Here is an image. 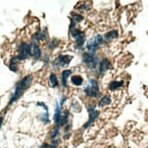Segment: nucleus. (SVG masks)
Here are the masks:
<instances>
[{
  "label": "nucleus",
  "mask_w": 148,
  "mask_h": 148,
  "mask_svg": "<svg viewBox=\"0 0 148 148\" xmlns=\"http://www.w3.org/2000/svg\"><path fill=\"white\" fill-rule=\"evenodd\" d=\"M32 79H33L32 75H27L16 84L15 90H14V92H13L11 97H10V100L8 102V106H11L13 103H15L16 101H17L21 97V95L24 94L25 90H27L31 86Z\"/></svg>",
  "instance_id": "obj_1"
},
{
  "label": "nucleus",
  "mask_w": 148,
  "mask_h": 148,
  "mask_svg": "<svg viewBox=\"0 0 148 148\" xmlns=\"http://www.w3.org/2000/svg\"><path fill=\"white\" fill-rule=\"evenodd\" d=\"M84 93L92 98L98 97L100 95V88L98 82L95 78H90L84 86Z\"/></svg>",
  "instance_id": "obj_2"
},
{
  "label": "nucleus",
  "mask_w": 148,
  "mask_h": 148,
  "mask_svg": "<svg viewBox=\"0 0 148 148\" xmlns=\"http://www.w3.org/2000/svg\"><path fill=\"white\" fill-rule=\"evenodd\" d=\"M104 41H105L104 37L99 34L94 36L92 38H90L86 43V48L88 50V52L95 54L99 48V47L104 43Z\"/></svg>",
  "instance_id": "obj_3"
},
{
  "label": "nucleus",
  "mask_w": 148,
  "mask_h": 148,
  "mask_svg": "<svg viewBox=\"0 0 148 148\" xmlns=\"http://www.w3.org/2000/svg\"><path fill=\"white\" fill-rule=\"evenodd\" d=\"M86 108H87V111H88L89 117H88V120H87L86 123L83 125L84 129H87L90 125H92V124H94L95 121L99 116V111L95 110V103H94V102L90 103V104H88L86 106Z\"/></svg>",
  "instance_id": "obj_4"
},
{
  "label": "nucleus",
  "mask_w": 148,
  "mask_h": 148,
  "mask_svg": "<svg viewBox=\"0 0 148 148\" xmlns=\"http://www.w3.org/2000/svg\"><path fill=\"white\" fill-rule=\"evenodd\" d=\"M70 33H71V36L75 38V48L82 50L84 45H85V42H86V34L76 27L70 31Z\"/></svg>",
  "instance_id": "obj_5"
},
{
  "label": "nucleus",
  "mask_w": 148,
  "mask_h": 148,
  "mask_svg": "<svg viewBox=\"0 0 148 148\" xmlns=\"http://www.w3.org/2000/svg\"><path fill=\"white\" fill-rule=\"evenodd\" d=\"M82 61L89 69H95L98 65V58L95 56V54L92 53H84Z\"/></svg>",
  "instance_id": "obj_6"
},
{
  "label": "nucleus",
  "mask_w": 148,
  "mask_h": 148,
  "mask_svg": "<svg viewBox=\"0 0 148 148\" xmlns=\"http://www.w3.org/2000/svg\"><path fill=\"white\" fill-rule=\"evenodd\" d=\"M31 55L30 52V44H27V42H21L19 44L17 48V56L16 57L19 61L25 60L27 57Z\"/></svg>",
  "instance_id": "obj_7"
},
{
  "label": "nucleus",
  "mask_w": 148,
  "mask_h": 148,
  "mask_svg": "<svg viewBox=\"0 0 148 148\" xmlns=\"http://www.w3.org/2000/svg\"><path fill=\"white\" fill-rule=\"evenodd\" d=\"M72 59H73V56H69V55H60V56H58L54 60L53 66L56 68L66 66L69 65Z\"/></svg>",
  "instance_id": "obj_8"
},
{
  "label": "nucleus",
  "mask_w": 148,
  "mask_h": 148,
  "mask_svg": "<svg viewBox=\"0 0 148 148\" xmlns=\"http://www.w3.org/2000/svg\"><path fill=\"white\" fill-rule=\"evenodd\" d=\"M30 52H31L32 57H33L35 60H38V59L41 58V56H42L41 48L36 44V42L35 40L32 41L31 44H30Z\"/></svg>",
  "instance_id": "obj_9"
},
{
  "label": "nucleus",
  "mask_w": 148,
  "mask_h": 148,
  "mask_svg": "<svg viewBox=\"0 0 148 148\" xmlns=\"http://www.w3.org/2000/svg\"><path fill=\"white\" fill-rule=\"evenodd\" d=\"M111 68V63L107 58H103L98 63V74H103Z\"/></svg>",
  "instance_id": "obj_10"
},
{
  "label": "nucleus",
  "mask_w": 148,
  "mask_h": 148,
  "mask_svg": "<svg viewBox=\"0 0 148 148\" xmlns=\"http://www.w3.org/2000/svg\"><path fill=\"white\" fill-rule=\"evenodd\" d=\"M83 19H84V17L82 15L78 14V13H73L71 18H70V20H71V24H70V27H69L70 31L75 28V25L82 22Z\"/></svg>",
  "instance_id": "obj_11"
},
{
  "label": "nucleus",
  "mask_w": 148,
  "mask_h": 148,
  "mask_svg": "<svg viewBox=\"0 0 148 148\" xmlns=\"http://www.w3.org/2000/svg\"><path fill=\"white\" fill-rule=\"evenodd\" d=\"M61 115H62V112H61V106L59 105L58 102H56V108H55V114H54V122L56 125H58L60 124V119H61Z\"/></svg>",
  "instance_id": "obj_12"
},
{
  "label": "nucleus",
  "mask_w": 148,
  "mask_h": 148,
  "mask_svg": "<svg viewBox=\"0 0 148 148\" xmlns=\"http://www.w3.org/2000/svg\"><path fill=\"white\" fill-rule=\"evenodd\" d=\"M72 71L70 69L64 70L61 73V79H62V86L64 87H67V79L69 78V76L71 75Z\"/></svg>",
  "instance_id": "obj_13"
},
{
  "label": "nucleus",
  "mask_w": 148,
  "mask_h": 148,
  "mask_svg": "<svg viewBox=\"0 0 148 148\" xmlns=\"http://www.w3.org/2000/svg\"><path fill=\"white\" fill-rule=\"evenodd\" d=\"M118 37V31L117 30H111L106 33V35L104 36V40L105 41H111L113 39H115V38Z\"/></svg>",
  "instance_id": "obj_14"
},
{
  "label": "nucleus",
  "mask_w": 148,
  "mask_h": 148,
  "mask_svg": "<svg viewBox=\"0 0 148 148\" xmlns=\"http://www.w3.org/2000/svg\"><path fill=\"white\" fill-rule=\"evenodd\" d=\"M69 116H70V113L68 110H65L63 112L61 115V119H60V124L59 126H65L68 124L69 121Z\"/></svg>",
  "instance_id": "obj_15"
},
{
  "label": "nucleus",
  "mask_w": 148,
  "mask_h": 148,
  "mask_svg": "<svg viewBox=\"0 0 148 148\" xmlns=\"http://www.w3.org/2000/svg\"><path fill=\"white\" fill-rule=\"evenodd\" d=\"M47 28H44L43 30H40L39 32H37V33L35 35V39L37 41H45L47 37Z\"/></svg>",
  "instance_id": "obj_16"
},
{
  "label": "nucleus",
  "mask_w": 148,
  "mask_h": 148,
  "mask_svg": "<svg viewBox=\"0 0 148 148\" xmlns=\"http://www.w3.org/2000/svg\"><path fill=\"white\" fill-rule=\"evenodd\" d=\"M124 86V81H112L110 84H109V90L110 91H114L120 87H122Z\"/></svg>",
  "instance_id": "obj_17"
},
{
  "label": "nucleus",
  "mask_w": 148,
  "mask_h": 148,
  "mask_svg": "<svg viewBox=\"0 0 148 148\" xmlns=\"http://www.w3.org/2000/svg\"><path fill=\"white\" fill-rule=\"evenodd\" d=\"M111 102H112V100H111L110 95H104L99 100V102H98V106L102 107V106H108V105L111 104Z\"/></svg>",
  "instance_id": "obj_18"
},
{
  "label": "nucleus",
  "mask_w": 148,
  "mask_h": 148,
  "mask_svg": "<svg viewBox=\"0 0 148 148\" xmlns=\"http://www.w3.org/2000/svg\"><path fill=\"white\" fill-rule=\"evenodd\" d=\"M18 58L16 56H13L9 61V69L13 72H17V64H18Z\"/></svg>",
  "instance_id": "obj_19"
},
{
  "label": "nucleus",
  "mask_w": 148,
  "mask_h": 148,
  "mask_svg": "<svg viewBox=\"0 0 148 148\" xmlns=\"http://www.w3.org/2000/svg\"><path fill=\"white\" fill-rule=\"evenodd\" d=\"M71 83L73 84L74 86H80L83 85V83H84V79H83V77L81 75H73L71 77Z\"/></svg>",
  "instance_id": "obj_20"
},
{
  "label": "nucleus",
  "mask_w": 148,
  "mask_h": 148,
  "mask_svg": "<svg viewBox=\"0 0 148 148\" xmlns=\"http://www.w3.org/2000/svg\"><path fill=\"white\" fill-rule=\"evenodd\" d=\"M49 82L51 84V86L52 87H56L58 86V80H57L56 75L55 73H51L49 75Z\"/></svg>",
  "instance_id": "obj_21"
},
{
  "label": "nucleus",
  "mask_w": 148,
  "mask_h": 148,
  "mask_svg": "<svg viewBox=\"0 0 148 148\" xmlns=\"http://www.w3.org/2000/svg\"><path fill=\"white\" fill-rule=\"evenodd\" d=\"M59 132H60V126L58 125H55V127L52 129L50 133V136H49V138L51 140H54L57 137V136L59 134Z\"/></svg>",
  "instance_id": "obj_22"
},
{
  "label": "nucleus",
  "mask_w": 148,
  "mask_h": 148,
  "mask_svg": "<svg viewBox=\"0 0 148 148\" xmlns=\"http://www.w3.org/2000/svg\"><path fill=\"white\" fill-rule=\"evenodd\" d=\"M41 120L44 122L45 124H49V113L48 111H46L42 115H41Z\"/></svg>",
  "instance_id": "obj_23"
},
{
  "label": "nucleus",
  "mask_w": 148,
  "mask_h": 148,
  "mask_svg": "<svg viewBox=\"0 0 148 148\" xmlns=\"http://www.w3.org/2000/svg\"><path fill=\"white\" fill-rule=\"evenodd\" d=\"M58 140H52V143L50 145H48V147L47 148H58Z\"/></svg>",
  "instance_id": "obj_24"
},
{
  "label": "nucleus",
  "mask_w": 148,
  "mask_h": 148,
  "mask_svg": "<svg viewBox=\"0 0 148 148\" xmlns=\"http://www.w3.org/2000/svg\"><path fill=\"white\" fill-rule=\"evenodd\" d=\"M57 46H58V41L56 39H53V40H51V42L49 44V48L53 49V48H56Z\"/></svg>",
  "instance_id": "obj_25"
},
{
  "label": "nucleus",
  "mask_w": 148,
  "mask_h": 148,
  "mask_svg": "<svg viewBox=\"0 0 148 148\" xmlns=\"http://www.w3.org/2000/svg\"><path fill=\"white\" fill-rule=\"evenodd\" d=\"M3 121H4V117L0 116V130H1V127H2V125H3Z\"/></svg>",
  "instance_id": "obj_26"
},
{
  "label": "nucleus",
  "mask_w": 148,
  "mask_h": 148,
  "mask_svg": "<svg viewBox=\"0 0 148 148\" xmlns=\"http://www.w3.org/2000/svg\"><path fill=\"white\" fill-rule=\"evenodd\" d=\"M47 147H48V144H43L40 146V148H47Z\"/></svg>",
  "instance_id": "obj_27"
}]
</instances>
